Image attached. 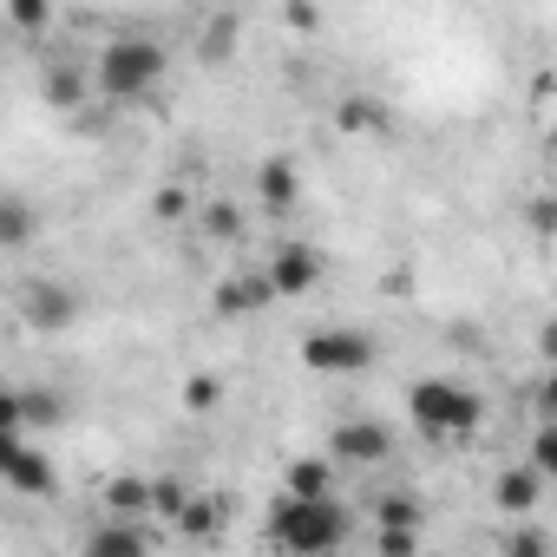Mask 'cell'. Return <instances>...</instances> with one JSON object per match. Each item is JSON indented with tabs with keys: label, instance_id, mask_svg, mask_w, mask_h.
<instances>
[{
	"label": "cell",
	"instance_id": "ba28073f",
	"mask_svg": "<svg viewBox=\"0 0 557 557\" xmlns=\"http://www.w3.org/2000/svg\"><path fill=\"white\" fill-rule=\"evenodd\" d=\"M296 197H302V171H296V158L269 151V158L256 164V203H262L269 216H289V210H296Z\"/></svg>",
	"mask_w": 557,
	"mask_h": 557
},
{
	"label": "cell",
	"instance_id": "277c9868",
	"mask_svg": "<svg viewBox=\"0 0 557 557\" xmlns=\"http://www.w3.org/2000/svg\"><path fill=\"white\" fill-rule=\"evenodd\" d=\"M374 361H381V348H374L368 329H315L302 342V368L309 374H368Z\"/></svg>",
	"mask_w": 557,
	"mask_h": 557
},
{
	"label": "cell",
	"instance_id": "83f0119b",
	"mask_svg": "<svg viewBox=\"0 0 557 557\" xmlns=\"http://www.w3.org/2000/svg\"><path fill=\"white\" fill-rule=\"evenodd\" d=\"M8 21H14L21 34H47V27H53V8H47V0H14Z\"/></svg>",
	"mask_w": 557,
	"mask_h": 557
},
{
	"label": "cell",
	"instance_id": "5b68a950",
	"mask_svg": "<svg viewBox=\"0 0 557 557\" xmlns=\"http://www.w3.org/2000/svg\"><path fill=\"white\" fill-rule=\"evenodd\" d=\"M79 315H86V302H79L73 283H60V275H27L21 283V322L34 335H66Z\"/></svg>",
	"mask_w": 557,
	"mask_h": 557
},
{
	"label": "cell",
	"instance_id": "7402d4cb",
	"mask_svg": "<svg viewBox=\"0 0 557 557\" xmlns=\"http://www.w3.org/2000/svg\"><path fill=\"white\" fill-rule=\"evenodd\" d=\"M498 557H550V537H544V524H505V537H498Z\"/></svg>",
	"mask_w": 557,
	"mask_h": 557
},
{
	"label": "cell",
	"instance_id": "d4e9b609",
	"mask_svg": "<svg viewBox=\"0 0 557 557\" xmlns=\"http://www.w3.org/2000/svg\"><path fill=\"white\" fill-rule=\"evenodd\" d=\"M151 216H158V223H184V216H197V203H190L184 184H164V190L151 197Z\"/></svg>",
	"mask_w": 557,
	"mask_h": 557
},
{
	"label": "cell",
	"instance_id": "3957f363",
	"mask_svg": "<svg viewBox=\"0 0 557 557\" xmlns=\"http://www.w3.org/2000/svg\"><path fill=\"white\" fill-rule=\"evenodd\" d=\"M407 420H413V433H426V440H453V433H472V426L485 420V394L466 387V381H453V374H426V381H413V394H407Z\"/></svg>",
	"mask_w": 557,
	"mask_h": 557
},
{
	"label": "cell",
	"instance_id": "4fadbf2b",
	"mask_svg": "<svg viewBox=\"0 0 557 557\" xmlns=\"http://www.w3.org/2000/svg\"><path fill=\"white\" fill-rule=\"evenodd\" d=\"M106 518L145 524V518H151V479H145V472H112V479H106Z\"/></svg>",
	"mask_w": 557,
	"mask_h": 557
},
{
	"label": "cell",
	"instance_id": "f546056e",
	"mask_svg": "<svg viewBox=\"0 0 557 557\" xmlns=\"http://www.w3.org/2000/svg\"><path fill=\"white\" fill-rule=\"evenodd\" d=\"M190 492L177 485V479H151V511H164V518H177V505H184Z\"/></svg>",
	"mask_w": 557,
	"mask_h": 557
},
{
	"label": "cell",
	"instance_id": "ffe728a7",
	"mask_svg": "<svg viewBox=\"0 0 557 557\" xmlns=\"http://www.w3.org/2000/svg\"><path fill=\"white\" fill-rule=\"evenodd\" d=\"M66 420V400L53 387H27L21 394V426H60Z\"/></svg>",
	"mask_w": 557,
	"mask_h": 557
},
{
	"label": "cell",
	"instance_id": "f1b7e54d",
	"mask_svg": "<svg viewBox=\"0 0 557 557\" xmlns=\"http://www.w3.org/2000/svg\"><path fill=\"white\" fill-rule=\"evenodd\" d=\"M531 472H537V479L557 472V426H537V433H531Z\"/></svg>",
	"mask_w": 557,
	"mask_h": 557
},
{
	"label": "cell",
	"instance_id": "2e32d148",
	"mask_svg": "<svg viewBox=\"0 0 557 557\" xmlns=\"http://www.w3.org/2000/svg\"><path fill=\"white\" fill-rule=\"evenodd\" d=\"M329 485H335L329 459H289V472H283V498H329Z\"/></svg>",
	"mask_w": 557,
	"mask_h": 557
},
{
	"label": "cell",
	"instance_id": "cb8c5ba5",
	"mask_svg": "<svg viewBox=\"0 0 557 557\" xmlns=\"http://www.w3.org/2000/svg\"><path fill=\"white\" fill-rule=\"evenodd\" d=\"M374 550L381 557H420V531L413 524H374Z\"/></svg>",
	"mask_w": 557,
	"mask_h": 557
},
{
	"label": "cell",
	"instance_id": "1f68e13d",
	"mask_svg": "<svg viewBox=\"0 0 557 557\" xmlns=\"http://www.w3.org/2000/svg\"><path fill=\"white\" fill-rule=\"evenodd\" d=\"M433 557H446V550H433Z\"/></svg>",
	"mask_w": 557,
	"mask_h": 557
},
{
	"label": "cell",
	"instance_id": "603a6c76",
	"mask_svg": "<svg viewBox=\"0 0 557 557\" xmlns=\"http://www.w3.org/2000/svg\"><path fill=\"white\" fill-rule=\"evenodd\" d=\"M230 47H236V14H216L197 53H203V66H223V60H230Z\"/></svg>",
	"mask_w": 557,
	"mask_h": 557
},
{
	"label": "cell",
	"instance_id": "8992f818",
	"mask_svg": "<svg viewBox=\"0 0 557 557\" xmlns=\"http://www.w3.org/2000/svg\"><path fill=\"white\" fill-rule=\"evenodd\" d=\"M322 249L315 243H275V256L262 262V275H269V289H275V302L283 296H309L315 283H322Z\"/></svg>",
	"mask_w": 557,
	"mask_h": 557
},
{
	"label": "cell",
	"instance_id": "30bf717a",
	"mask_svg": "<svg viewBox=\"0 0 557 557\" xmlns=\"http://www.w3.org/2000/svg\"><path fill=\"white\" fill-rule=\"evenodd\" d=\"M79 557H151V537L145 524H125V518H106L79 537Z\"/></svg>",
	"mask_w": 557,
	"mask_h": 557
},
{
	"label": "cell",
	"instance_id": "e0dca14e",
	"mask_svg": "<svg viewBox=\"0 0 557 557\" xmlns=\"http://www.w3.org/2000/svg\"><path fill=\"white\" fill-rule=\"evenodd\" d=\"M184 537H216L223 531V498H203V492H190L184 505H177V518H171Z\"/></svg>",
	"mask_w": 557,
	"mask_h": 557
},
{
	"label": "cell",
	"instance_id": "d6986e66",
	"mask_svg": "<svg viewBox=\"0 0 557 557\" xmlns=\"http://www.w3.org/2000/svg\"><path fill=\"white\" fill-rule=\"evenodd\" d=\"M47 99H53L60 112H79V106H86V66H53V73H47Z\"/></svg>",
	"mask_w": 557,
	"mask_h": 557
},
{
	"label": "cell",
	"instance_id": "ac0fdd59",
	"mask_svg": "<svg viewBox=\"0 0 557 557\" xmlns=\"http://www.w3.org/2000/svg\"><path fill=\"white\" fill-rule=\"evenodd\" d=\"M335 125H342V132H381V125H387V106L368 99V92H355V99L335 106Z\"/></svg>",
	"mask_w": 557,
	"mask_h": 557
},
{
	"label": "cell",
	"instance_id": "8fae6325",
	"mask_svg": "<svg viewBox=\"0 0 557 557\" xmlns=\"http://www.w3.org/2000/svg\"><path fill=\"white\" fill-rule=\"evenodd\" d=\"M0 479H8L14 492H27V498H53V492H60V472H53V459H47V453H34V446H21L8 466H0Z\"/></svg>",
	"mask_w": 557,
	"mask_h": 557
},
{
	"label": "cell",
	"instance_id": "484cf974",
	"mask_svg": "<svg viewBox=\"0 0 557 557\" xmlns=\"http://www.w3.org/2000/svg\"><path fill=\"white\" fill-rule=\"evenodd\" d=\"M374 518H381V524H413V531L426 524V511H420V498H413V492H387Z\"/></svg>",
	"mask_w": 557,
	"mask_h": 557
},
{
	"label": "cell",
	"instance_id": "52a82bcc",
	"mask_svg": "<svg viewBox=\"0 0 557 557\" xmlns=\"http://www.w3.org/2000/svg\"><path fill=\"white\" fill-rule=\"evenodd\" d=\"M329 453L342 459V466H381L387 453H394V433H387V420H342L335 426V440H329Z\"/></svg>",
	"mask_w": 557,
	"mask_h": 557
},
{
	"label": "cell",
	"instance_id": "4dcf8cb0",
	"mask_svg": "<svg viewBox=\"0 0 557 557\" xmlns=\"http://www.w3.org/2000/svg\"><path fill=\"white\" fill-rule=\"evenodd\" d=\"M315 21H322V14H315V8H289V14H283V27H296V34H309V27H315Z\"/></svg>",
	"mask_w": 557,
	"mask_h": 557
},
{
	"label": "cell",
	"instance_id": "7a4b0ae2",
	"mask_svg": "<svg viewBox=\"0 0 557 557\" xmlns=\"http://www.w3.org/2000/svg\"><path fill=\"white\" fill-rule=\"evenodd\" d=\"M164 66H171V53H164L158 40H145V34H119V40L99 47V60H92V86H99L106 99L132 106V99H151V92H158Z\"/></svg>",
	"mask_w": 557,
	"mask_h": 557
},
{
	"label": "cell",
	"instance_id": "6da1fadb",
	"mask_svg": "<svg viewBox=\"0 0 557 557\" xmlns=\"http://www.w3.org/2000/svg\"><path fill=\"white\" fill-rule=\"evenodd\" d=\"M348 537V505L335 498H275L269 505V544L289 557H329Z\"/></svg>",
	"mask_w": 557,
	"mask_h": 557
},
{
	"label": "cell",
	"instance_id": "9c48e42d",
	"mask_svg": "<svg viewBox=\"0 0 557 557\" xmlns=\"http://www.w3.org/2000/svg\"><path fill=\"white\" fill-rule=\"evenodd\" d=\"M269 302H275V289H269V275H262V269H249V275H223V283H216V296H210V309H216L223 322L262 315Z\"/></svg>",
	"mask_w": 557,
	"mask_h": 557
},
{
	"label": "cell",
	"instance_id": "4316f807",
	"mask_svg": "<svg viewBox=\"0 0 557 557\" xmlns=\"http://www.w3.org/2000/svg\"><path fill=\"white\" fill-rule=\"evenodd\" d=\"M216 400H223V381H216V374H190V381H184V407H190V413H210Z\"/></svg>",
	"mask_w": 557,
	"mask_h": 557
},
{
	"label": "cell",
	"instance_id": "7c38bea8",
	"mask_svg": "<svg viewBox=\"0 0 557 557\" xmlns=\"http://www.w3.org/2000/svg\"><path fill=\"white\" fill-rule=\"evenodd\" d=\"M537 498H544V479H537L531 466H511V472H498V479H492V505H498L505 518H531V511H537Z\"/></svg>",
	"mask_w": 557,
	"mask_h": 557
},
{
	"label": "cell",
	"instance_id": "9a60e30c",
	"mask_svg": "<svg viewBox=\"0 0 557 557\" xmlns=\"http://www.w3.org/2000/svg\"><path fill=\"white\" fill-rule=\"evenodd\" d=\"M197 230L210 236V243H243V203L236 197H210V203H197Z\"/></svg>",
	"mask_w": 557,
	"mask_h": 557
},
{
	"label": "cell",
	"instance_id": "44dd1931",
	"mask_svg": "<svg viewBox=\"0 0 557 557\" xmlns=\"http://www.w3.org/2000/svg\"><path fill=\"white\" fill-rule=\"evenodd\" d=\"M21 446H27V426H21V394H14V387H0V466H8Z\"/></svg>",
	"mask_w": 557,
	"mask_h": 557
},
{
	"label": "cell",
	"instance_id": "5bb4252c",
	"mask_svg": "<svg viewBox=\"0 0 557 557\" xmlns=\"http://www.w3.org/2000/svg\"><path fill=\"white\" fill-rule=\"evenodd\" d=\"M40 243V210L27 197H0V249H34Z\"/></svg>",
	"mask_w": 557,
	"mask_h": 557
}]
</instances>
